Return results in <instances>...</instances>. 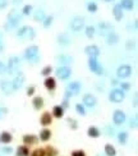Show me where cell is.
<instances>
[{"mask_svg":"<svg viewBox=\"0 0 138 156\" xmlns=\"http://www.w3.org/2000/svg\"><path fill=\"white\" fill-rule=\"evenodd\" d=\"M38 53H40V48H38L37 45H31V46H28L24 50L23 56H24V59H27L31 63H37L38 59H40Z\"/></svg>","mask_w":138,"mask_h":156,"instance_id":"cell-1","label":"cell"},{"mask_svg":"<svg viewBox=\"0 0 138 156\" xmlns=\"http://www.w3.org/2000/svg\"><path fill=\"white\" fill-rule=\"evenodd\" d=\"M17 37L23 38V40H34L36 37V32L31 26H22L17 31Z\"/></svg>","mask_w":138,"mask_h":156,"instance_id":"cell-2","label":"cell"},{"mask_svg":"<svg viewBox=\"0 0 138 156\" xmlns=\"http://www.w3.org/2000/svg\"><path fill=\"white\" fill-rule=\"evenodd\" d=\"M6 19H8V21H6V26H9L10 28H17L19 26L21 19H22V14H19L16 9H13V10H10L8 13Z\"/></svg>","mask_w":138,"mask_h":156,"instance_id":"cell-3","label":"cell"},{"mask_svg":"<svg viewBox=\"0 0 138 156\" xmlns=\"http://www.w3.org/2000/svg\"><path fill=\"white\" fill-rule=\"evenodd\" d=\"M88 68L96 76H104V68L100 63H98L97 58H92V56H88Z\"/></svg>","mask_w":138,"mask_h":156,"instance_id":"cell-4","label":"cell"},{"mask_svg":"<svg viewBox=\"0 0 138 156\" xmlns=\"http://www.w3.org/2000/svg\"><path fill=\"white\" fill-rule=\"evenodd\" d=\"M19 63H21V59H19V56H17V55L10 56L9 60H8V64H6V73H9V74H16V73H18Z\"/></svg>","mask_w":138,"mask_h":156,"instance_id":"cell-5","label":"cell"},{"mask_svg":"<svg viewBox=\"0 0 138 156\" xmlns=\"http://www.w3.org/2000/svg\"><path fill=\"white\" fill-rule=\"evenodd\" d=\"M132 72H133L132 67H130L129 64H122V66H119L116 69V77L119 78V80H126V78L132 76Z\"/></svg>","mask_w":138,"mask_h":156,"instance_id":"cell-6","label":"cell"},{"mask_svg":"<svg viewBox=\"0 0 138 156\" xmlns=\"http://www.w3.org/2000/svg\"><path fill=\"white\" fill-rule=\"evenodd\" d=\"M124 97H126V92L120 88L111 90V92L109 94V100L114 104H120L124 100Z\"/></svg>","mask_w":138,"mask_h":156,"instance_id":"cell-7","label":"cell"},{"mask_svg":"<svg viewBox=\"0 0 138 156\" xmlns=\"http://www.w3.org/2000/svg\"><path fill=\"white\" fill-rule=\"evenodd\" d=\"M84 28V18L83 17H74L70 22V30L73 32H80Z\"/></svg>","mask_w":138,"mask_h":156,"instance_id":"cell-8","label":"cell"},{"mask_svg":"<svg viewBox=\"0 0 138 156\" xmlns=\"http://www.w3.org/2000/svg\"><path fill=\"white\" fill-rule=\"evenodd\" d=\"M70 76H72V69L68 66H62L56 69V77L59 80L65 81V80H68Z\"/></svg>","mask_w":138,"mask_h":156,"instance_id":"cell-9","label":"cell"},{"mask_svg":"<svg viewBox=\"0 0 138 156\" xmlns=\"http://www.w3.org/2000/svg\"><path fill=\"white\" fill-rule=\"evenodd\" d=\"M24 81H26V77L22 72H18L14 77V80L12 81V86H13V90L14 91H18V90H21L23 87V84H24Z\"/></svg>","mask_w":138,"mask_h":156,"instance_id":"cell-10","label":"cell"},{"mask_svg":"<svg viewBox=\"0 0 138 156\" xmlns=\"http://www.w3.org/2000/svg\"><path fill=\"white\" fill-rule=\"evenodd\" d=\"M126 119H127V115H126V113H124L123 110L118 109V110H115V112H114V114H113V123L115 126L124 124Z\"/></svg>","mask_w":138,"mask_h":156,"instance_id":"cell-11","label":"cell"},{"mask_svg":"<svg viewBox=\"0 0 138 156\" xmlns=\"http://www.w3.org/2000/svg\"><path fill=\"white\" fill-rule=\"evenodd\" d=\"M82 104L87 108H94L97 104V99H96V96L92 94H84L82 97Z\"/></svg>","mask_w":138,"mask_h":156,"instance_id":"cell-12","label":"cell"},{"mask_svg":"<svg viewBox=\"0 0 138 156\" xmlns=\"http://www.w3.org/2000/svg\"><path fill=\"white\" fill-rule=\"evenodd\" d=\"M100 49H98L97 45H87L86 48H84V54L87 56H92V58H98L100 55Z\"/></svg>","mask_w":138,"mask_h":156,"instance_id":"cell-13","label":"cell"},{"mask_svg":"<svg viewBox=\"0 0 138 156\" xmlns=\"http://www.w3.org/2000/svg\"><path fill=\"white\" fill-rule=\"evenodd\" d=\"M0 90H2L5 95H10V94L14 92L13 86H12V82L8 81V80H2L0 81Z\"/></svg>","mask_w":138,"mask_h":156,"instance_id":"cell-14","label":"cell"},{"mask_svg":"<svg viewBox=\"0 0 138 156\" xmlns=\"http://www.w3.org/2000/svg\"><path fill=\"white\" fill-rule=\"evenodd\" d=\"M98 32H100V35L101 36H106L108 34H110L111 31H113V26H111L109 22H100L98 23Z\"/></svg>","mask_w":138,"mask_h":156,"instance_id":"cell-15","label":"cell"},{"mask_svg":"<svg viewBox=\"0 0 138 156\" xmlns=\"http://www.w3.org/2000/svg\"><path fill=\"white\" fill-rule=\"evenodd\" d=\"M67 90H69L70 92L73 94V96H77L78 94L81 92L82 84H81V82H78V81H73V82H70L67 86Z\"/></svg>","mask_w":138,"mask_h":156,"instance_id":"cell-16","label":"cell"},{"mask_svg":"<svg viewBox=\"0 0 138 156\" xmlns=\"http://www.w3.org/2000/svg\"><path fill=\"white\" fill-rule=\"evenodd\" d=\"M105 37H106V44L109 45V46H113V45H116L118 42H119V35L114 31H111L110 34H108Z\"/></svg>","mask_w":138,"mask_h":156,"instance_id":"cell-17","label":"cell"},{"mask_svg":"<svg viewBox=\"0 0 138 156\" xmlns=\"http://www.w3.org/2000/svg\"><path fill=\"white\" fill-rule=\"evenodd\" d=\"M58 42H59V45H62V46H68L72 42V38L67 32H63V34L58 35Z\"/></svg>","mask_w":138,"mask_h":156,"instance_id":"cell-18","label":"cell"},{"mask_svg":"<svg viewBox=\"0 0 138 156\" xmlns=\"http://www.w3.org/2000/svg\"><path fill=\"white\" fill-rule=\"evenodd\" d=\"M22 141H23V144L26 146H31V145H36L37 144L38 137H37V136H34V134H24Z\"/></svg>","mask_w":138,"mask_h":156,"instance_id":"cell-19","label":"cell"},{"mask_svg":"<svg viewBox=\"0 0 138 156\" xmlns=\"http://www.w3.org/2000/svg\"><path fill=\"white\" fill-rule=\"evenodd\" d=\"M44 86L46 87V90L49 91H54L56 88V80L52 77H45V81H44Z\"/></svg>","mask_w":138,"mask_h":156,"instance_id":"cell-20","label":"cell"},{"mask_svg":"<svg viewBox=\"0 0 138 156\" xmlns=\"http://www.w3.org/2000/svg\"><path fill=\"white\" fill-rule=\"evenodd\" d=\"M113 16H114V18H115V21H118V22H120L122 19H123V17H124L123 9H122V6H120L119 4H115V5L113 6Z\"/></svg>","mask_w":138,"mask_h":156,"instance_id":"cell-21","label":"cell"},{"mask_svg":"<svg viewBox=\"0 0 138 156\" xmlns=\"http://www.w3.org/2000/svg\"><path fill=\"white\" fill-rule=\"evenodd\" d=\"M12 141H13V136H12L10 132H8V131H3L2 133H0V144L9 145Z\"/></svg>","mask_w":138,"mask_h":156,"instance_id":"cell-22","label":"cell"},{"mask_svg":"<svg viewBox=\"0 0 138 156\" xmlns=\"http://www.w3.org/2000/svg\"><path fill=\"white\" fill-rule=\"evenodd\" d=\"M52 123V115L50 114V113H42V115H41V118H40V124L41 126H44V127H48V126H50Z\"/></svg>","mask_w":138,"mask_h":156,"instance_id":"cell-23","label":"cell"},{"mask_svg":"<svg viewBox=\"0 0 138 156\" xmlns=\"http://www.w3.org/2000/svg\"><path fill=\"white\" fill-rule=\"evenodd\" d=\"M64 112L65 110L62 108V105H55L52 108V112H51V115L54 116V118H58V119H62L64 116Z\"/></svg>","mask_w":138,"mask_h":156,"instance_id":"cell-24","label":"cell"},{"mask_svg":"<svg viewBox=\"0 0 138 156\" xmlns=\"http://www.w3.org/2000/svg\"><path fill=\"white\" fill-rule=\"evenodd\" d=\"M56 60L60 64H63V66H68V64H70L72 62H73V58H72L70 55H67V54H62V55L56 56Z\"/></svg>","mask_w":138,"mask_h":156,"instance_id":"cell-25","label":"cell"},{"mask_svg":"<svg viewBox=\"0 0 138 156\" xmlns=\"http://www.w3.org/2000/svg\"><path fill=\"white\" fill-rule=\"evenodd\" d=\"M87 134H88V137H91V138H98L101 136V132H100V129H98L97 127L91 126L87 129Z\"/></svg>","mask_w":138,"mask_h":156,"instance_id":"cell-26","label":"cell"},{"mask_svg":"<svg viewBox=\"0 0 138 156\" xmlns=\"http://www.w3.org/2000/svg\"><path fill=\"white\" fill-rule=\"evenodd\" d=\"M123 10H133L134 8V0H122L119 3Z\"/></svg>","mask_w":138,"mask_h":156,"instance_id":"cell-27","label":"cell"},{"mask_svg":"<svg viewBox=\"0 0 138 156\" xmlns=\"http://www.w3.org/2000/svg\"><path fill=\"white\" fill-rule=\"evenodd\" d=\"M51 138V131L48 128H44L40 132V136H38V140H41L42 142H48Z\"/></svg>","mask_w":138,"mask_h":156,"instance_id":"cell-28","label":"cell"},{"mask_svg":"<svg viewBox=\"0 0 138 156\" xmlns=\"http://www.w3.org/2000/svg\"><path fill=\"white\" fill-rule=\"evenodd\" d=\"M32 106H34L36 110H41L44 108V99L41 96L34 97V100H32Z\"/></svg>","mask_w":138,"mask_h":156,"instance_id":"cell-29","label":"cell"},{"mask_svg":"<svg viewBox=\"0 0 138 156\" xmlns=\"http://www.w3.org/2000/svg\"><path fill=\"white\" fill-rule=\"evenodd\" d=\"M17 156H30V148L28 146L22 145L17 147Z\"/></svg>","mask_w":138,"mask_h":156,"instance_id":"cell-30","label":"cell"},{"mask_svg":"<svg viewBox=\"0 0 138 156\" xmlns=\"http://www.w3.org/2000/svg\"><path fill=\"white\" fill-rule=\"evenodd\" d=\"M104 152L106 154V156H115L116 155V148L111 144H108L104 147Z\"/></svg>","mask_w":138,"mask_h":156,"instance_id":"cell-31","label":"cell"},{"mask_svg":"<svg viewBox=\"0 0 138 156\" xmlns=\"http://www.w3.org/2000/svg\"><path fill=\"white\" fill-rule=\"evenodd\" d=\"M44 151H45V156H58V154H59V151L54 146H50V145L46 146L44 148Z\"/></svg>","mask_w":138,"mask_h":156,"instance_id":"cell-32","label":"cell"},{"mask_svg":"<svg viewBox=\"0 0 138 156\" xmlns=\"http://www.w3.org/2000/svg\"><path fill=\"white\" fill-rule=\"evenodd\" d=\"M84 35L88 38H94V36L96 35V28L94 26H86L84 27Z\"/></svg>","mask_w":138,"mask_h":156,"instance_id":"cell-33","label":"cell"},{"mask_svg":"<svg viewBox=\"0 0 138 156\" xmlns=\"http://www.w3.org/2000/svg\"><path fill=\"white\" fill-rule=\"evenodd\" d=\"M45 12L42 9H38L35 12V14H34V21L35 22H42L44 19H45Z\"/></svg>","mask_w":138,"mask_h":156,"instance_id":"cell-34","label":"cell"},{"mask_svg":"<svg viewBox=\"0 0 138 156\" xmlns=\"http://www.w3.org/2000/svg\"><path fill=\"white\" fill-rule=\"evenodd\" d=\"M128 137H129V134H128V132H126V131L118 133V141L120 142V145H126L127 141H128Z\"/></svg>","mask_w":138,"mask_h":156,"instance_id":"cell-35","label":"cell"},{"mask_svg":"<svg viewBox=\"0 0 138 156\" xmlns=\"http://www.w3.org/2000/svg\"><path fill=\"white\" fill-rule=\"evenodd\" d=\"M52 22H54V17H52V16H46L45 19L42 21L44 28H50V26L52 24Z\"/></svg>","mask_w":138,"mask_h":156,"instance_id":"cell-36","label":"cell"},{"mask_svg":"<svg viewBox=\"0 0 138 156\" xmlns=\"http://www.w3.org/2000/svg\"><path fill=\"white\" fill-rule=\"evenodd\" d=\"M32 10H34V6H32L31 4H26L23 8H22V13H21V14L22 16H30L31 13H32Z\"/></svg>","mask_w":138,"mask_h":156,"instance_id":"cell-37","label":"cell"},{"mask_svg":"<svg viewBox=\"0 0 138 156\" xmlns=\"http://www.w3.org/2000/svg\"><path fill=\"white\" fill-rule=\"evenodd\" d=\"M76 112L80 115L84 116V115H86V106H84L83 104H77V105H76Z\"/></svg>","mask_w":138,"mask_h":156,"instance_id":"cell-38","label":"cell"},{"mask_svg":"<svg viewBox=\"0 0 138 156\" xmlns=\"http://www.w3.org/2000/svg\"><path fill=\"white\" fill-rule=\"evenodd\" d=\"M51 73H52V67L51 66H45L41 69V76H44V77H49Z\"/></svg>","mask_w":138,"mask_h":156,"instance_id":"cell-39","label":"cell"},{"mask_svg":"<svg viewBox=\"0 0 138 156\" xmlns=\"http://www.w3.org/2000/svg\"><path fill=\"white\" fill-rule=\"evenodd\" d=\"M97 9H98V6H97V4H96L95 2H90V3L87 4V10H88L90 13H96Z\"/></svg>","mask_w":138,"mask_h":156,"instance_id":"cell-40","label":"cell"},{"mask_svg":"<svg viewBox=\"0 0 138 156\" xmlns=\"http://www.w3.org/2000/svg\"><path fill=\"white\" fill-rule=\"evenodd\" d=\"M119 88L123 90L124 92H128V91L130 90V83L129 82H120L119 83Z\"/></svg>","mask_w":138,"mask_h":156,"instance_id":"cell-41","label":"cell"},{"mask_svg":"<svg viewBox=\"0 0 138 156\" xmlns=\"http://www.w3.org/2000/svg\"><path fill=\"white\" fill-rule=\"evenodd\" d=\"M30 155L31 156H45V151H44V148H36V150L30 152Z\"/></svg>","mask_w":138,"mask_h":156,"instance_id":"cell-42","label":"cell"},{"mask_svg":"<svg viewBox=\"0 0 138 156\" xmlns=\"http://www.w3.org/2000/svg\"><path fill=\"white\" fill-rule=\"evenodd\" d=\"M70 156H86V152L83 150H74V151H72Z\"/></svg>","mask_w":138,"mask_h":156,"instance_id":"cell-43","label":"cell"},{"mask_svg":"<svg viewBox=\"0 0 138 156\" xmlns=\"http://www.w3.org/2000/svg\"><path fill=\"white\" fill-rule=\"evenodd\" d=\"M68 123H69V126H70L72 129H77V128H78V123H77V120L69 118V119H68Z\"/></svg>","mask_w":138,"mask_h":156,"instance_id":"cell-44","label":"cell"},{"mask_svg":"<svg viewBox=\"0 0 138 156\" xmlns=\"http://www.w3.org/2000/svg\"><path fill=\"white\" fill-rule=\"evenodd\" d=\"M126 48H127V50L134 49V41H133V40H128L127 44H126Z\"/></svg>","mask_w":138,"mask_h":156,"instance_id":"cell-45","label":"cell"},{"mask_svg":"<svg viewBox=\"0 0 138 156\" xmlns=\"http://www.w3.org/2000/svg\"><path fill=\"white\" fill-rule=\"evenodd\" d=\"M35 91H36V87L35 86H30L27 88V96H34L35 95Z\"/></svg>","mask_w":138,"mask_h":156,"instance_id":"cell-46","label":"cell"},{"mask_svg":"<svg viewBox=\"0 0 138 156\" xmlns=\"http://www.w3.org/2000/svg\"><path fill=\"white\" fill-rule=\"evenodd\" d=\"M4 154H6V155H10V154H13V148L10 147V146H5V147H3V150H2Z\"/></svg>","mask_w":138,"mask_h":156,"instance_id":"cell-47","label":"cell"},{"mask_svg":"<svg viewBox=\"0 0 138 156\" xmlns=\"http://www.w3.org/2000/svg\"><path fill=\"white\" fill-rule=\"evenodd\" d=\"M9 4V0H0V9H5Z\"/></svg>","mask_w":138,"mask_h":156,"instance_id":"cell-48","label":"cell"},{"mask_svg":"<svg viewBox=\"0 0 138 156\" xmlns=\"http://www.w3.org/2000/svg\"><path fill=\"white\" fill-rule=\"evenodd\" d=\"M60 105H62V108L65 110V109H68V106H69V99H65V97H64V100H63V102L60 104Z\"/></svg>","mask_w":138,"mask_h":156,"instance_id":"cell-49","label":"cell"},{"mask_svg":"<svg viewBox=\"0 0 138 156\" xmlns=\"http://www.w3.org/2000/svg\"><path fill=\"white\" fill-rule=\"evenodd\" d=\"M5 73H6V66L3 62H0V74H5Z\"/></svg>","mask_w":138,"mask_h":156,"instance_id":"cell-50","label":"cell"},{"mask_svg":"<svg viewBox=\"0 0 138 156\" xmlns=\"http://www.w3.org/2000/svg\"><path fill=\"white\" fill-rule=\"evenodd\" d=\"M6 113H8V109H6V108H0V119H2Z\"/></svg>","mask_w":138,"mask_h":156,"instance_id":"cell-51","label":"cell"},{"mask_svg":"<svg viewBox=\"0 0 138 156\" xmlns=\"http://www.w3.org/2000/svg\"><path fill=\"white\" fill-rule=\"evenodd\" d=\"M130 128H136L137 127V118H133V119H130V124H129Z\"/></svg>","mask_w":138,"mask_h":156,"instance_id":"cell-52","label":"cell"},{"mask_svg":"<svg viewBox=\"0 0 138 156\" xmlns=\"http://www.w3.org/2000/svg\"><path fill=\"white\" fill-rule=\"evenodd\" d=\"M64 97L65 99H70V97H73V94L70 92L69 90H65V94H64Z\"/></svg>","mask_w":138,"mask_h":156,"instance_id":"cell-53","label":"cell"},{"mask_svg":"<svg viewBox=\"0 0 138 156\" xmlns=\"http://www.w3.org/2000/svg\"><path fill=\"white\" fill-rule=\"evenodd\" d=\"M133 106H134V108L138 106V96H137V94H136L134 97H133Z\"/></svg>","mask_w":138,"mask_h":156,"instance_id":"cell-54","label":"cell"},{"mask_svg":"<svg viewBox=\"0 0 138 156\" xmlns=\"http://www.w3.org/2000/svg\"><path fill=\"white\" fill-rule=\"evenodd\" d=\"M118 83H119V82H118L116 78H113V80H111V84H114V86H116Z\"/></svg>","mask_w":138,"mask_h":156,"instance_id":"cell-55","label":"cell"},{"mask_svg":"<svg viewBox=\"0 0 138 156\" xmlns=\"http://www.w3.org/2000/svg\"><path fill=\"white\" fill-rule=\"evenodd\" d=\"M4 51V46H3V44H0V53H3Z\"/></svg>","mask_w":138,"mask_h":156,"instance_id":"cell-56","label":"cell"},{"mask_svg":"<svg viewBox=\"0 0 138 156\" xmlns=\"http://www.w3.org/2000/svg\"><path fill=\"white\" fill-rule=\"evenodd\" d=\"M13 3H14V4H21V3H22V0H14Z\"/></svg>","mask_w":138,"mask_h":156,"instance_id":"cell-57","label":"cell"},{"mask_svg":"<svg viewBox=\"0 0 138 156\" xmlns=\"http://www.w3.org/2000/svg\"><path fill=\"white\" fill-rule=\"evenodd\" d=\"M2 41H3V34L0 32V44H2Z\"/></svg>","mask_w":138,"mask_h":156,"instance_id":"cell-58","label":"cell"},{"mask_svg":"<svg viewBox=\"0 0 138 156\" xmlns=\"http://www.w3.org/2000/svg\"><path fill=\"white\" fill-rule=\"evenodd\" d=\"M106 3H111V2H114V0H105Z\"/></svg>","mask_w":138,"mask_h":156,"instance_id":"cell-59","label":"cell"}]
</instances>
